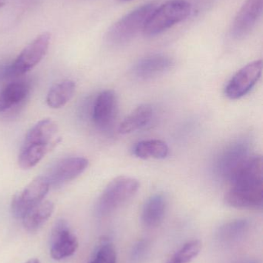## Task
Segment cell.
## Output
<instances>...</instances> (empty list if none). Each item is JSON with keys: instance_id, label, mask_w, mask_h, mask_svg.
<instances>
[{"instance_id": "cell-16", "label": "cell", "mask_w": 263, "mask_h": 263, "mask_svg": "<svg viewBox=\"0 0 263 263\" xmlns=\"http://www.w3.org/2000/svg\"><path fill=\"white\" fill-rule=\"evenodd\" d=\"M30 92V86L25 81L8 84L0 92V112H5L23 102Z\"/></svg>"}, {"instance_id": "cell-18", "label": "cell", "mask_w": 263, "mask_h": 263, "mask_svg": "<svg viewBox=\"0 0 263 263\" xmlns=\"http://www.w3.org/2000/svg\"><path fill=\"white\" fill-rule=\"evenodd\" d=\"M54 210V204L52 202L42 201L22 218L23 227L28 231H37L50 218Z\"/></svg>"}, {"instance_id": "cell-9", "label": "cell", "mask_w": 263, "mask_h": 263, "mask_svg": "<svg viewBox=\"0 0 263 263\" xmlns=\"http://www.w3.org/2000/svg\"><path fill=\"white\" fill-rule=\"evenodd\" d=\"M263 0H247L233 22L231 35L242 40L251 33L262 13Z\"/></svg>"}, {"instance_id": "cell-20", "label": "cell", "mask_w": 263, "mask_h": 263, "mask_svg": "<svg viewBox=\"0 0 263 263\" xmlns=\"http://www.w3.org/2000/svg\"><path fill=\"white\" fill-rule=\"evenodd\" d=\"M133 153L139 159H165L169 153L168 145L159 139H149L137 142L133 148Z\"/></svg>"}, {"instance_id": "cell-7", "label": "cell", "mask_w": 263, "mask_h": 263, "mask_svg": "<svg viewBox=\"0 0 263 263\" xmlns=\"http://www.w3.org/2000/svg\"><path fill=\"white\" fill-rule=\"evenodd\" d=\"M262 60H256L239 69L230 80L225 93L230 100H239L248 94L262 76Z\"/></svg>"}, {"instance_id": "cell-17", "label": "cell", "mask_w": 263, "mask_h": 263, "mask_svg": "<svg viewBox=\"0 0 263 263\" xmlns=\"http://www.w3.org/2000/svg\"><path fill=\"white\" fill-rule=\"evenodd\" d=\"M154 116V110L149 105H142L136 108L123 120L119 126L121 134H128L148 126Z\"/></svg>"}, {"instance_id": "cell-2", "label": "cell", "mask_w": 263, "mask_h": 263, "mask_svg": "<svg viewBox=\"0 0 263 263\" xmlns=\"http://www.w3.org/2000/svg\"><path fill=\"white\" fill-rule=\"evenodd\" d=\"M156 3H147L124 15L107 32L108 43L114 46L126 44L143 32L148 20L157 7Z\"/></svg>"}, {"instance_id": "cell-26", "label": "cell", "mask_w": 263, "mask_h": 263, "mask_svg": "<svg viewBox=\"0 0 263 263\" xmlns=\"http://www.w3.org/2000/svg\"><path fill=\"white\" fill-rule=\"evenodd\" d=\"M242 263H258V262H256V261L249 260V261H245V262H243Z\"/></svg>"}, {"instance_id": "cell-29", "label": "cell", "mask_w": 263, "mask_h": 263, "mask_svg": "<svg viewBox=\"0 0 263 263\" xmlns=\"http://www.w3.org/2000/svg\"><path fill=\"white\" fill-rule=\"evenodd\" d=\"M121 1H123V2H128V1H131V0H121Z\"/></svg>"}, {"instance_id": "cell-3", "label": "cell", "mask_w": 263, "mask_h": 263, "mask_svg": "<svg viewBox=\"0 0 263 263\" xmlns=\"http://www.w3.org/2000/svg\"><path fill=\"white\" fill-rule=\"evenodd\" d=\"M191 12V4L186 0H168L154 9L144 29L143 34L148 37L160 35L186 20Z\"/></svg>"}, {"instance_id": "cell-8", "label": "cell", "mask_w": 263, "mask_h": 263, "mask_svg": "<svg viewBox=\"0 0 263 263\" xmlns=\"http://www.w3.org/2000/svg\"><path fill=\"white\" fill-rule=\"evenodd\" d=\"M250 156V147L247 142H233L218 157L216 162V174L220 179L229 181L232 175Z\"/></svg>"}, {"instance_id": "cell-15", "label": "cell", "mask_w": 263, "mask_h": 263, "mask_svg": "<svg viewBox=\"0 0 263 263\" xmlns=\"http://www.w3.org/2000/svg\"><path fill=\"white\" fill-rule=\"evenodd\" d=\"M167 201L162 194H154L145 202L142 213V222L147 228L159 227L165 217Z\"/></svg>"}, {"instance_id": "cell-4", "label": "cell", "mask_w": 263, "mask_h": 263, "mask_svg": "<svg viewBox=\"0 0 263 263\" xmlns=\"http://www.w3.org/2000/svg\"><path fill=\"white\" fill-rule=\"evenodd\" d=\"M138 181L129 176L113 179L103 190L97 204V213L104 216L126 203L139 190Z\"/></svg>"}, {"instance_id": "cell-24", "label": "cell", "mask_w": 263, "mask_h": 263, "mask_svg": "<svg viewBox=\"0 0 263 263\" xmlns=\"http://www.w3.org/2000/svg\"><path fill=\"white\" fill-rule=\"evenodd\" d=\"M147 242L145 241L142 240L137 242L133 249L132 254H131V258L134 261L139 260L141 258L143 257L145 255V252L147 250Z\"/></svg>"}, {"instance_id": "cell-21", "label": "cell", "mask_w": 263, "mask_h": 263, "mask_svg": "<svg viewBox=\"0 0 263 263\" xmlns=\"http://www.w3.org/2000/svg\"><path fill=\"white\" fill-rule=\"evenodd\" d=\"M250 230V222L246 219H236L222 225L217 233L218 239L222 243L230 244L242 239Z\"/></svg>"}, {"instance_id": "cell-6", "label": "cell", "mask_w": 263, "mask_h": 263, "mask_svg": "<svg viewBox=\"0 0 263 263\" xmlns=\"http://www.w3.org/2000/svg\"><path fill=\"white\" fill-rule=\"evenodd\" d=\"M49 188L50 184L46 176H37L14 196L11 204L12 215L22 219L29 210L43 201Z\"/></svg>"}, {"instance_id": "cell-5", "label": "cell", "mask_w": 263, "mask_h": 263, "mask_svg": "<svg viewBox=\"0 0 263 263\" xmlns=\"http://www.w3.org/2000/svg\"><path fill=\"white\" fill-rule=\"evenodd\" d=\"M50 34L43 32L28 44L6 70V76L16 77L24 75L33 69L47 52Z\"/></svg>"}, {"instance_id": "cell-28", "label": "cell", "mask_w": 263, "mask_h": 263, "mask_svg": "<svg viewBox=\"0 0 263 263\" xmlns=\"http://www.w3.org/2000/svg\"><path fill=\"white\" fill-rule=\"evenodd\" d=\"M167 263H174V262H173L172 261L170 260V259H169V260H168V262Z\"/></svg>"}, {"instance_id": "cell-27", "label": "cell", "mask_w": 263, "mask_h": 263, "mask_svg": "<svg viewBox=\"0 0 263 263\" xmlns=\"http://www.w3.org/2000/svg\"><path fill=\"white\" fill-rule=\"evenodd\" d=\"M4 5V0H0V7Z\"/></svg>"}, {"instance_id": "cell-11", "label": "cell", "mask_w": 263, "mask_h": 263, "mask_svg": "<svg viewBox=\"0 0 263 263\" xmlns=\"http://www.w3.org/2000/svg\"><path fill=\"white\" fill-rule=\"evenodd\" d=\"M78 240L64 220H59L52 229L50 241V256L61 260L73 256L78 248Z\"/></svg>"}, {"instance_id": "cell-10", "label": "cell", "mask_w": 263, "mask_h": 263, "mask_svg": "<svg viewBox=\"0 0 263 263\" xmlns=\"http://www.w3.org/2000/svg\"><path fill=\"white\" fill-rule=\"evenodd\" d=\"M88 165L89 161L86 158H66L56 163L46 176L50 186H61L80 176Z\"/></svg>"}, {"instance_id": "cell-25", "label": "cell", "mask_w": 263, "mask_h": 263, "mask_svg": "<svg viewBox=\"0 0 263 263\" xmlns=\"http://www.w3.org/2000/svg\"><path fill=\"white\" fill-rule=\"evenodd\" d=\"M26 263H40V261L37 259H31Z\"/></svg>"}, {"instance_id": "cell-23", "label": "cell", "mask_w": 263, "mask_h": 263, "mask_svg": "<svg viewBox=\"0 0 263 263\" xmlns=\"http://www.w3.org/2000/svg\"><path fill=\"white\" fill-rule=\"evenodd\" d=\"M89 263H117V253L113 244L102 242Z\"/></svg>"}, {"instance_id": "cell-13", "label": "cell", "mask_w": 263, "mask_h": 263, "mask_svg": "<svg viewBox=\"0 0 263 263\" xmlns=\"http://www.w3.org/2000/svg\"><path fill=\"white\" fill-rule=\"evenodd\" d=\"M173 65L174 62L171 57L157 54L139 60L133 67L132 72L139 80H151L169 71Z\"/></svg>"}, {"instance_id": "cell-14", "label": "cell", "mask_w": 263, "mask_h": 263, "mask_svg": "<svg viewBox=\"0 0 263 263\" xmlns=\"http://www.w3.org/2000/svg\"><path fill=\"white\" fill-rule=\"evenodd\" d=\"M57 132L58 127L54 120L50 119L40 120L26 133L23 144L43 145L52 149L60 141L57 137Z\"/></svg>"}, {"instance_id": "cell-22", "label": "cell", "mask_w": 263, "mask_h": 263, "mask_svg": "<svg viewBox=\"0 0 263 263\" xmlns=\"http://www.w3.org/2000/svg\"><path fill=\"white\" fill-rule=\"evenodd\" d=\"M202 250V242L191 240L182 246L170 259L174 263H189L197 257Z\"/></svg>"}, {"instance_id": "cell-1", "label": "cell", "mask_w": 263, "mask_h": 263, "mask_svg": "<svg viewBox=\"0 0 263 263\" xmlns=\"http://www.w3.org/2000/svg\"><path fill=\"white\" fill-rule=\"evenodd\" d=\"M225 196L227 205L237 209H261L263 205L262 156L250 155L232 175Z\"/></svg>"}, {"instance_id": "cell-12", "label": "cell", "mask_w": 263, "mask_h": 263, "mask_svg": "<svg viewBox=\"0 0 263 263\" xmlns=\"http://www.w3.org/2000/svg\"><path fill=\"white\" fill-rule=\"evenodd\" d=\"M117 114V98L111 89L98 94L93 106L92 120L101 130H108L114 124Z\"/></svg>"}, {"instance_id": "cell-19", "label": "cell", "mask_w": 263, "mask_h": 263, "mask_svg": "<svg viewBox=\"0 0 263 263\" xmlns=\"http://www.w3.org/2000/svg\"><path fill=\"white\" fill-rule=\"evenodd\" d=\"M76 83L73 80H66L54 84L48 91L46 103L52 109L63 107L74 97Z\"/></svg>"}]
</instances>
